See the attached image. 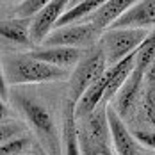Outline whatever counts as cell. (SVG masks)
<instances>
[{
    "instance_id": "obj_1",
    "label": "cell",
    "mask_w": 155,
    "mask_h": 155,
    "mask_svg": "<svg viewBox=\"0 0 155 155\" xmlns=\"http://www.w3.org/2000/svg\"><path fill=\"white\" fill-rule=\"evenodd\" d=\"M71 77L70 71L50 66L43 61L34 59L29 54L7 55L4 59L2 78L7 86H23V84H45L55 80H66Z\"/></svg>"
},
{
    "instance_id": "obj_2",
    "label": "cell",
    "mask_w": 155,
    "mask_h": 155,
    "mask_svg": "<svg viewBox=\"0 0 155 155\" xmlns=\"http://www.w3.org/2000/svg\"><path fill=\"white\" fill-rule=\"evenodd\" d=\"M107 70H109L107 57H105L104 50L100 48V45L87 50L86 55L82 57V61L78 62V66L71 71L70 87H68V100L77 104L82 98V94L86 93L96 80H100L105 75Z\"/></svg>"
},
{
    "instance_id": "obj_3",
    "label": "cell",
    "mask_w": 155,
    "mask_h": 155,
    "mask_svg": "<svg viewBox=\"0 0 155 155\" xmlns=\"http://www.w3.org/2000/svg\"><path fill=\"white\" fill-rule=\"evenodd\" d=\"M150 36L146 29H109L102 34L100 48L107 57L109 68L137 52V48Z\"/></svg>"
},
{
    "instance_id": "obj_4",
    "label": "cell",
    "mask_w": 155,
    "mask_h": 155,
    "mask_svg": "<svg viewBox=\"0 0 155 155\" xmlns=\"http://www.w3.org/2000/svg\"><path fill=\"white\" fill-rule=\"evenodd\" d=\"M15 104L20 107V110L23 112V116L27 118V121L34 128V132L47 143L50 152H57L59 143H57V128L54 123V118L39 100L31 98L23 93H18L16 96H13Z\"/></svg>"
},
{
    "instance_id": "obj_5",
    "label": "cell",
    "mask_w": 155,
    "mask_h": 155,
    "mask_svg": "<svg viewBox=\"0 0 155 155\" xmlns=\"http://www.w3.org/2000/svg\"><path fill=\"white\" fill-rule=\"evenodd\" d=\"M102 34L104 32L98 31L93 23L82 21V23L55 29L45 39L43 47H68L78 48V50H91L100 43Z\"/></svg>"
},
{
    "instance_id": "obj_6",
    "label": "cell",
    "mask_w": 155,
    "mask_h": 155,
    "mask_svg": "<svg viewBox=\"0 0 155 155\" xmlns=\"http://www.w3.org/2000/svg\"><path fill=\"white\" fill-rule=\"evenodd\" d=\"M66 7H68L66 0H48L47 5L32 18L31 39L34 45L45 43V39L55 31V25L62 16V13L66 11Z\"/></svg>"
},
{
    "instance_id": "obj_7",
    "label": "cell",
    "mask_w": 155,
    "mask_h": 155,
    "mask_svg": "<svg viewBox=\"0 0 155 155\" xmlns=\"http://www.w3.org/2000/svg\"><path fill=\"white\" fill-rule=\"evenodd\" d=\"M143 89H144V73L141 71H132V75L125 82V86L120 89L118 96L112 100L114 109L121 118H130L132 112L137 109L141 98H143Z\"/></svg>"
},
{
    "instance_id": "obj_8",
    "label": "cell",
    "mask_w": 155,
    "mask_h": 155,
    "mask_svg": "<svg viewBox=\"0 0 155 155\" xmlns=\"http://www.w3.org/2000/svg\"><path fill=\"white\" fill-rule=\"evenodd\" d=\"M86 52L87 50H78V48H68V47H43L29 52V55H32L38 61L47 62L50 66L70 71L71 68L75 70L78 66V62L82 61Z\"/></svg>"
},
{
    "instance_id": "obj_9",
    "label": "cell",
    "mask_w": 155,
    "mask_h": 155,
    "mask_svg": "<svg viewBox=\"0 0 155 155\" xmlns=\"http://www.w3.org/2000/svg\"><path fill=\"white\" fill-rule=\"evenodd\" d=\"M155 27V0H139L110 29H146Z\"/></svg>"
},
{
    "instance_id": "obj_10",
    "label": "cell",
    "mask_w": 155,
    "mask_h": 155,
    "mask_svg": "<svg viewBox=\"0 0 155 155\" xmlns=\"http://www.w3.org/2000/svg\"><path fill=\"white\" fill-rule=\"evenodd\" d=\"M78 130L82 134H86L94 143L109 146L112 143V139H110V128H109V105L102 104L91 116H87L86 120H82Z\"/></svg>"
},
{
    "instance_id": "obj_11",
    "label": "cell",
    "mask_w": 155,
    "mask_h": 155,
    "mask_svg": "<svg viewBox=\"0 0 155 155\" xmlns=\"http://www.w3.org/2000/svg\"><path fill=\"white\" fill-rule=\"evenodd\" d=\"M109 128L116 155H137V143L132 132L127 128L123 118L116 112V109L110 105H109Z\"/></svg>"
},
{
    "instance_id": "obj_12",
    "label": "cell",
    "mask_w": 155,
    "mask_h": 155,
    "mask_svg": "<svg viewBox=\"0 0 155 155\" xmlns=\"http://www.w3.org/2000/svg\"><path fill=\"white\" fill-rule=\"evenodd\" d=\"M134 4H136V2H132V0H105V2H102V5L94 11L93 15L87 18V21L93 23L98 31L105 32V31H109Z\"/></svg>"
},
{
    "instance_id": "obj_13",
    "label": "cell",
    "mask_w": 155,
    "mask_h": 155,
    "mask_svg": "<svg viewBox=\"0 0 155 155\" xmlns=\"http://www.w3.org/2000/svg\"><path fill=\"white\" fill-rule=\"evenodd\" d=\"M136 68V54L125 57L123 61H120L118 64L110 66L107 70V75H109V86H107V91H105V96H104V105H109L116 96L120 93V89L125 86V82L128 80V77L132 75Z\"/></svg>"
},
{
    "instance_id": "obj_14",
    "label": "cell",
    "mask_w": 155,
    "mask_h": 155,
    "mask_svg": "<svg viewBox=\"0 0 155 155\" xmlns=\"http://www.w3.org/2000/svg\"><path fill=\"white\" fill-rule=\"evenodd\" d=\"M62 143H64V155H82L77 118H75V104L70 100H66L62 110Z\"/></svg>"
},
{
    "instance_id": "obj_15",
    "label": "cell",
    "mask_w": 155,
    "mask_h": 155,
    "mask_svg": "<svg viewBox=\"0 0 155 155\" xmlns=\"http://www.w3.org/2000/svg\"><path fill=\"white\" fill-rule=\"evenodd\" d=\"M100 5H102V2H98V0L68 2V7H66V11L62 13V16L59 18L55 29H61V27H68V25H75V23L86 21V18H89Z\"/></svg>"
},
{
    "instance_id": "obj_16",
    "label": "cell",
    "mask_w": 155,
    "mask_h": 155,
    "mask_svg": "<svg viewBox=\"0 0 155 155\" xmlns=\"http://www.w3.org/2000/svg\"><path fill=\"white\" fill-rule=\"evenodd\" d=\"M31 23L32 20H18V18H5L0 23V36L18 45H31Z\"/></svg>"
},
{
    "instance_id": "obj_17",
    "label": "cell",
    "mask_w": 155,
    "mask_h": 155,
    "mask_svg": "<svg viewBox=\"0 0 155 155\" xmlns=\"http://www.w3.org/2000/svg\"><path fill=\"white\" fill-rule=\"evenodd\" d=\"M155 62V31L144 39V43L136 52V71L146 73L148 68Z\"/></svg>"
},
{
    "instance_id": "obj_18",
    "label": "cell",
    "mask_w": 155,
    "mask_h": 155,
    "mask_svg": "<svg viewBox=\"0 0 155 155\" xmlns=\"http://www.w3.org/2000/svg\"><path fill=\"white\" fill-rule=\"evenodd\" d=\"M141 114L144 121L155 128V86H146L143 89V98H141Z\"/></svg>"
},
{
    "instance_id": "obj_19",
    "label": "cell",
    "mask_w": 155,
    "mask_h": 155,
    "mask_svg": "<svg viewBox=\"0 0 155 155\" xmlns=\"http://www.w3.org/2000/svg\"><path fill=\"white\" fill-rule=\"evenodd\" d=\"M45 5H47V0H21V2L15 4L13 18H18V20H32Z\"/></svg>"
},
{
    "instance_id": "obj_20",
    "label": "cell",
    "mask_w": 155,
    "mask_h": 155,
    "mask_svg": "<svg viewBox=\"0 0 155 155\" xmlns=\"http://www.w3.org/2000/svg\"><path fill=\"white\" fill-rule=\"evenodd\" d=\"M31 146H32V139L25 134V136L15 137V139L7 141V143H2L0 153L2 155H25Z\"/></svg>"
},
{
    "instance_id": "obj_21",
    "label": "cell",
    "mask_w": 155,
    "mask_h": 155,
    "mask_svg": "<svg viewBox=\"0 0 155 155\" xmlns=\"http://www.w3.org/2000/svg\"><path fill=\"white\" fill-rule=\"evenodd\" d=\"M20 136H25V125L21 121H16V120L2 118V125H0V139H2V143H7V141L20 137Z\"/></svg>"
},
{
    "instance_id": "obj_22",
    "label": "cell",
    "mask_w": 155,
    "mask_h": 155,
    "mask_svg": "<svg viewBox=\"0 0 155 155\" xmlns=\"http://www.w3.org/2000/svg\"><path fill=\"white\" fill-rule=\"evenodd\" d=\"M78 141H80L82 155H114V153H110L109 146H104V144H98V143L91 141L86 134H82L80 130H78Z\"/></svg>"
},
{
    "instance_id": "obj_23",
    "label": "cell",
    "mask_w": 155,
    "mask_h": 155,
    "mask_svg": "<svg viewBox=\"0 0 155 155\" xmlns=\"http://www.w3.org/2000/svg\"><path fill=\"white\" fill-rule=\"evenodd\" d=\"M132 136H134L137 144L144 146V148H150V150H155V128H134Z\"/></svg>"
},
{
    "instance_id": "obj_24",
    "label": "cell",
    "mask_w": 155,
    "mask_h": 155,
    "mask_svg": "<svg viewBox=\"0 0 155 155\" xmlns=\"http://www.w3.org/2000/svg\"><path fill=\"white\" fill-rule=\"evenodd\" d=\"M144 84L146 86H155V62L148 68V71L144 73Z\"/></svg>"
},
{
    "instance_id": "obj_25",
    "label": "cell",
    "mask_w": 155,
    "mask_h": 155,
    "mask_svg": "<svg viewBox=\"0 0 155 155\" xmlns=\"http://www.w3.org/2000/svg\"><path fill=\"white\" fill-rule=\"evenodd\" d=\"M137 155H155V150H150V148H144L137 144Z\"/></svg>"
}]
</instances>
